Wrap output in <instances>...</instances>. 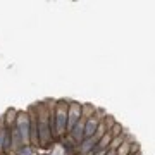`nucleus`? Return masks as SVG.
<instances>
[{
    "label": "nucleus",
    "mask_w": 155,
    "mask_h": 155,
    "mask_svg": "<svg viewBox=\"0 0 155 155\" xmlns=\"http://www.w3.org/2000/svg\"><path fill=\"white\" fill-rule=\"evenodd\" d=\"M104 155H117V152L116 150H109V152H105Z\"/></svg>",
    "instance_id": "obj_11"
},
{
    "label": "nucleus",
    "mask_w": 155,
    "mask_h": 155,
    "mask_svg": "<svg viewBox=\"0 0 155 155\" xmlns=\"http://www.w3.org/2000/svg\"><path fill=\"white\" fill-rule=\"evenodd\" d=\"M16 131L19 133V136H21L22 145H24V147L29 145V117L26 116V114H19Z\"/></svg>",
    "instance_id": "obj_2"
},
{
    "label": "nucleus",
    "mask_w": 155,
    "mask_h": 155,
    "mask_svg": "<svg viewBox=\"0 0 155 155\" xmlns=\"http://www.w3.org/2000/svg\"><path fill=\"white\" fill-rule=\"evenodd\" d=\"M95 131H97V121L95 119H88V122L83 126V136L84 138H91L95 134Z\"/></svg>",
    "instance_id": "obj_7"
},
{
    "label": "nucleus",
    "mask_w": 155,
    "mask_h": 155,
    "mask_svg": "<svg viewBox=\"0 0 155 155\" xmlns=\"http://www.w3.org/2000/svg\"><path fill=\"white\" fill-rule=\"evenodd\" d=\"M17 152H19V155H31V153H33V150H31V147H29V145H26V147H21Z\"/></svg>",
    "instance_id": "obj_9"
},
{
    "label": "nucleus",
    "mask_w": 155,
    "mask_h": 155,
    "mask_svg": "<svg viewBox=\"0 0 155 155\" xmlns=\"http://www.w3.org/2000/svg\"><path fill=\"white\" fill-rule=\"evenodd\" d=\"M97 143H98V140L95 138V136H91V138H84L83 141L79 143V148H81L83 153H91L93 148L97 147Z\"/></svg>",
    "instance_id": "obj_5"
},
{
    "label": "nucleus",
    "mask_w": 155,
    "mask_h": 155,
    "mask_svg": "<svg viewBox=\"0 0 155 155\" xmlns=\"http://www.w3.org/2000/svg\"><path fill=\"white\" fill-rule=\"evenodd\" d=\"M78 121H81V105L72 102L71 107H67V131H71Z\"/></svg>",
    "instance_id": "obj_3"
},
{
    "label": "nucleus",
    "mask_w": 155,
    "mask_h": 155,
    "mask_svg": "<svg viewBox=\"0 0 155 155\" xmlns=\"http://www.w3.org/2000/svg\"><path fill=\"white\" fill-rule=\"evenodd\" d=\"M4 134H5V127H0V150H2V145H4Z\"/></svg>",
    "instance_id": "obj_10"
},
{
    "label": "nucleus",
    "mask_w": 155,
    "mask_h": 155,
    "mask_svg": "<svg viewBox=\"0 0 155 155\" xmlns=\"http://www.w3.org/2000/svg\"><path fill=\"white\" fill-rule=\"evenodd\" d=\"M71 134H72V138H74V141L76 143H81L83 141V122L81 121H78L76 124H74V127L71 129Z\"/></svg>",
    "instance_id": "obj_6"
},
{
    "label": "nucleus",
    "mask_w": 155,
    "mask_h": 155,
    "mask_svg": "<svg viewBox=\"0 0 155 155\" xmlns=\"http://www.w3.org/2000/svg\"><path fill=\"white\" fill-rule=\"evenodd\" d=\"M12 147V129L5 127V134H4V145H2V150L4 152H9Z\"/></svg>",
    "instance_id": "obj_8"
},
{
    "label": "nucleus",
    "mask_w": 155,
    "mask_h": 155,
    "mask_svg": "<svg viewBox=\"0 0 155 155\" xmlns=\"http://www.w3.org/2000/svg\"><path fill=\"white\" fill-rule=\"evenodd\" d=\"M54 112V121H55V134H62L67 127V105L61 102Z\"/></svg>",
    "instance_id": "obj_1"
},
{
    "label": "nucleus",
    "mask_w": 155,
    "mask_h": 155,
    "mask_svg": "<svg viewBox=\"0 0 155 155\" xmlns=\"http://www.w3.org/2000/svg\"><path fill=\"white\" fill-rule=\"evenodd\" d=\"M29 141L33 145H38V124H36V117H29Z\"/></svg>",
    "instance_id": "obj_4"
}]
</instances>
